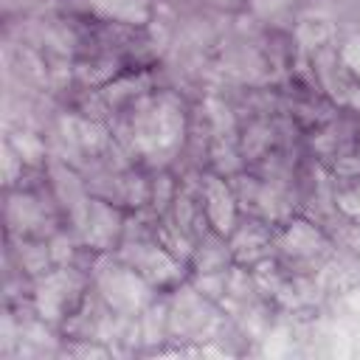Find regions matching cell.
I'll list each match as a JSON object with an SVG mask.
<instances>
[{"instance_id":"6da1fadb","label":"cell","mask_w":360,"mask_h":360,"mask_svg":"<svg viewBox=\"0 0 360 360\" xmlns=\"http://www.w3.org/2000/svg\"><path fill=\"white\" fill-rule=\"evenodd\" d=\"M152 284L129 264H107L98 270V292L118 315H135L152 298Z\"/></svg>"},{"instance_id":"7a4b0ae2","label":"cell","mask_w":360,"mask_h":360,"mask_svg":"<svg viewBox=\"0 0 360 360\" xmlns=\"http://www.w3.org/2000/svg\"><path fill=\"white\" fill-rule=\"evenodd\" d=\"M82 284L84 281H82L79 270L65 267V264H59V270H53V273H45V278L37 284V292H34L39 318H45V321L65 318L73 309V304L79 301Z\"/></svg>"},{"instance_id":"3957f363","label":"cell","mask_w":360,"mask_h":360,"mask_svg":"<svg viewBox=\"0 0 360 360\" xmlns=\"http://www.w3.org/2000/svg\"><path fill=\"white\" fill-rule=\"evenodd\" d=\"M121 259L132 270H138L149 284H169V281L180 278V259L174 253H169L163 245L129 239L121 250Z\"/></svg>"},{"instance_id":"277c9868","label":"cell","mask_w":360,"mask_h":360,"mask_svg":"<svg viewBox=\"0 0 360 360\" xmlns=\"http://www.w3.org/2000/svg\"><path fill=\"white\" fill-rule=\"evenodd\" d=\"M121 231H124V219H121L118 208H112L110 200H90L82 239L98 250H107L118 239Z\"/></svg>"},{"instance_id":"5b68a950","label":"cell","mask_w":360,"mask_h":360,"mask_svg":"<svg viewBox=\"0 0 360 360\" xmlns=\"http://www.w3.org/2000/svg\"><path fill=\"white\" fill-rule=\"evenodd\" d=\"M202 208L217 233H231L236 225V194L219 177H208L202 186Z\"/></svg>"},{"instance_id":"8992f818","label":"cell","mask_w":360,"mask_h":360,"mask_svg":"<svg viewBox=\"0 0 360 360\" xmlns=\"http://www.w3.org/2000/svg\"><path fill=\"white\" fill-rule=\"evenodd\" d=\"M84 6L112 22L143 25L149 20V0H84Z\"/></svg>"},{"instance_id":"52a82bcc","label":"cell","mask_w":360,"mask_h":360,"mask_svg":"<svg viewBox=\"0 0 360 360\" xmlns=\"http://www.w3.org/2000/svg\"><path fill=\"white\" fill-rule=\"evenodd\" d=\"M8 222L14 231L22 233H39L42 222H51L48 211L42 208V202L31 194H17L8 200Z\"/></svg>"},{"instance_id":"ba28073f","label":"cell","mask_w":360,"mask_h":360,"mask_svg":"<svg viewBox=\"0 0 360 360\" xmlns=\"http://www.w3.org/2000/svg\"><path fill=\"white\" fill-rule=\"evenodd\" d=\"M219 236H222V233H214L211 239H202V242L194 248L191 259H194L197 273L225 270V264H228V259H231V250H228V245H225Z\"/></svg>"},{"instance_id":"9c48e42d","label":"cell","mask_w":360,"mask_h":360,"mask_svg":"<svg viewBox=\"0 0 360 360\" xmlns=\"http://www.w3.org/2000/svg\"><path fill=\"white\" fill-rule=\"evenodd\" d=\"M281 248L292 256H312L321 248V233L309 222H292L281 239Z\"/></svg>"},{"instance_id":"30bf717a","label":"cell","mask_w":360,"mask_h":360,"mask_svg":"<svg viewBox=\"0 0 360 360\" xmlns=\"http://www.w3.org/2000/svg\"><path fill=\"white\" fill-rule=\"evenodd\" d=\"M143 90H149V76H127V79H118V82H110L104 90H101V98L107 104H121V101H129L135 96H141Z\"/></svg>"},{"instance_id":"8fae6325","label":"cell","mask_w":360,"mask_h":360,"mask_svg":"<svg viewBox=\"0 0 360 360\" xmlns=\"http://www.w3.org/2000/svg\"><path fill=\"white\" fill-rule=\"evenodd\" d=\"M53 262L51 256V245H20V264L22 270H28L31 276H39L48 270V264Z\"/></svg>"},{"instance_id":"7c38bea8","label":"cell","mask_w":360,"mask_h":360,"mask_svg":"<svg viewBox=\"0 0 360 360\" xmlns=\"http://www.w3.org/2000/svg\"><path fill=\"white\" fill-rule=\"evenodd\" d=\"M194 290H200L205 298H219L228 292V270H208L194 276Z\"/></svg>"},{"instance_id":"4fadbf2b","label":"cell","mask_w":360,"mask_h":360,"mask_svg":"<svg viewBox=\"0 0 360 360\" xmlns=\"http://www.w3.org/2000/svg\"><path fill=\"white\" fill-rule=\"evenodd\" d=\"M295 37L301 45H323L332 37V25L326 20H304L295 28Z\"/></svg>"},{"instance_id":"5bb4252c","label":"cell","mask_w":360,"mask_h":360,"mask_svg":"<svg viewBox=\"0 0 360 360\" xmlns=\"http://www.w3.org/2000/svg\"><path fill=\"white\" fill-rule=\"evenodd\" d=\"M14 149L20 152V160L22 163H39L45 158V143L34 132H20L14 138Z\"/></svg>"},{"instance_id":"9a60e30c","label":"cell","mask_w":360,"mask_h":360,"mask_svg":"<svg viewBox=\"0 0 360 360\" xmlns=\"http://www.w3.org/2000/svg\"><path fill=\"white\" fill-rule=\"evenodd\" d=\"M211 158H214L217 172H225V174H228V172H236V169H239V160H236L233 149H231V146H225L222 141H217V146H214Z\"/></svg>"},{"instance_id":"2e32d148","label":"cell","mask_w":360,"mask_h":360,"mask_svg":"<svg viewBox=\"0 0 360 360\" xmlns=\"http://www.w3.org/2000/svg\"><path fill=\"white\" fill-rule=\"evenodd\" d=\"M335 200H338L340 211H346L349 217H360V183H354L352 188L340 191V194H338Z\"/></svg>"},{"instance_id":"e0dca14e","label":"cell","mask_w":360,"mask_h":360,"mask_svg":"<svg viewBox=\"0 0 360 360\" xmlns=\"http://www.w3.org/2000/svg\"><path fill=\"white\" fill-rule=\"evenodd\" d=\"M48 245H51V256H53V262H56V264H68V259H70V253H73L70 239H68L65 233H56Z\"/></svg>"},{"instance_id":"ac0fdd59","label":"cell","mask_w":360,"mask_h":360,"mask_svg":"<svg viewBox=\"0 0 360 360\" xmlns=\"http://www.w3.org/2000/svg\"><path fill=\"white\" fill-rule=\"evenodd\" d=\"M335 177L340 180H360V158H338L335 163Z\"/></svg>"},{"instance_id":"d6986e66","label":"cell","mask_w":360,"mask_h":360,"mask_svg":"<svg viewBox=\"0 0 360 360\" xmlns=\"http://www.w3.org/2000/svg\"><path fill=\"white\" fill-rule=\"evenodd\" d=\"M340 62H343V68L360 73V39H357V37H352V39L343 45V51H340Z\"/></svg>"},{"instance_id":"ffe728a7","label":"cell","mask_w":360,"mask_h":360,"mask_svg":"<svg viewBox=\"0 0 360 360\" xmlns=\"http://www.w3.org/2000/svg\"><path fill=\"white\" fill-rule=\"evenodd\" d=\"M169 194H172V183H169V177H160V180L152 186L155 208H163V205H166V200H169Z\"/></svg>"},{"instance_id":"44dd1931","label":"cell","mask_w":360,"mask_h":360,"mask_svg":"<svg viewBox=\"0 0 360 360\" xmlns=\"http://www.w3.org/2000/svg\"><path fill=\"white\" fill-rule=\"evenodd\" d=\"M214 3H217V6H236L239 0H214Z\"/></svg>"}]
</instances>
